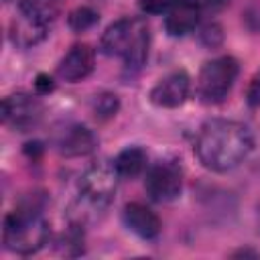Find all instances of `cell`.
<instances>
[{"label":"cell","mask_w":260,"mask_h":260,"mask_svg":"<svg viewBox=\"0 0 260 260\" xmlns=\"http://www.w3.org/2000/svg\"><path fill=\"white\" fill-rule=\"evenodd\" d=\"M254 150L250 128L236 120H207L195 138L199 162L213 173H228L240 167Z\"/></svg>","instance_id":"1"},{"label":"cell","mask_w":260,"mask_h":260,"mask_svg":"<svg viewBox=\"0 0 260 260\" xmlns=\"http://www.w3.org/2000/svg\"><path fill=\"white\" fill-rule=\"evenodd\" d=\"M150 30L142 18H120L110 24L102 39L100 49L108 57H120L126 69H140L148 57Z\"/></svg>","instance_id":"2"},{"label":"cell","mask_w":260,"mask_h":260,"mask_svg":"<svg viewBox=\"0 0 260 260\" xmlns=\"http://www.w3.org/2000/svg\"><path fill=\"white\" fill-rule=\"evenodd\" d=\"M47 240H49V225L37 207L22 205L4 217L2 242L6 250L28 256L39 252L47 244Z\"/></svg>","instance_id":"3"},{"label":"cell","mask_w":260,"mask_h":260,"mask_svg":"<svg viewBox=\"0 0 260 260\" xmlns=\"http://www.w3.org/2000/svg\"><path fill=\"white\" fill-rule=\"evenodd\" d=\"M63 0H18V14L10 22V41L18 47L41 43L61 12Z\"/></svg>","instance_id":"4"},{"label":"cell","mask_w":260,"mask_h":260,"mask_svg":"<svg viewBox=\"0 0 260 260\" xmlns=\"http://www.w3.org/2000/svg\"><path fill=\"white\" fill-rule=\"evenodd\" d=\"M238 77V61L234 57H215L203 63L197 77V93L203 104H219L228 98Z\"/></svg>","instance_id":"5"},{"label":"cell","mask_w":260,"mask_h":260,"mask_svg":"<svg viewBox=\"0 0 260 260\" xmlns=\"http://www.w3.org/2000/svg\"><path fill=\"white\" fill-rule=\"evenodd\" d=\"M118 173L114 169V162L110 165L108 160H98L85 169V173L79 179V197L83 203L102 209L110 205L116 193V183H118Z\"/></svg>","instance_id":"6"},{"label":"cell","mask_w":260,"mask_h":260,"mask_svg":"<svg viewBox=\"0 0 260 260\" xmlns=\"http://www.w3.org/2000/svg\"><path fill=\"white\" fill-rule=\"evenodd\" d=\"M144 189L156 203H169L181 195L183 171L177 160H158L146 171Z\"/></svg>","instance_id":"7"},{"label":"cell","mask_w":260,"mask_h":260,"mask_svg":"<svg viewBox=\"0 0 260 260\" xmlns=\"http://www.w3.org/2000/svg\"><path fill=\"white\" fill-rule=\"evenodd\" d=\"M43 118V104L24 91L6 95L2 100V122L18 132L32 130Z\"/></svg>","instance_id":"8"},{"label":"cell","mask_w":260,"mask_h":260,"mask_svg":"<svg viewBox=\"0 0 260 260\" xmlns=\"http://www.w3.org/2000/svg\"><path fill=\"white\" fill-rule=\"evenodd\" d=\"M191 91V79L187 71H171L165 75L152 89H150V102L158 108H179L187 102Z\"/></svg>","instance_id":"9"},{"label":"cell","mask_w":260,"mask_h":260,"mask_svg":"<svg viewBox=\"0 0 260 260\" xmlns=\"http://www.w3.org/2000/svg\"><path fill=\"white\" fill-rule=\"evenodd\" d=\"M93 65H95V53H93V49L89 45H85V43H77L59 61L57 75L61 79L69 81V83H77V81L85 79L93 71Z\"/></svg>","instance_id":"10"},{"label":"cell","mask_w":260,"mask_h":260,"mask_svg":"<svg viewBox=\"0 0 260 260\" xmlns=\"http://www.w3.org/2000/svg\"><path fill=\"white\" fill-rule=\"evenodd\" d=\"M201 16V4L197 0H175L165 16V28L171 37H185L195 30Z\"/></svg>","instance_id":"11"},{"label":"cell","mask_w":260,"mask_h":260,"mask_svg":"<svg viewBox=\"0 0 260 260\" xmlns=\"http://www.w3.org/2000/svg\"><path fill=\"white\" fill-rule=\"evenodd\" d=\"M122 217H124L126 228L132 234H136L138 238H142V240H154L162 230L160 217L150 207H146V205H142L138 201L128 203L124 207Z\"/></svg>","instance_id":"12"},{"label":"cell","mask_w":260,"mask_h":260,"mask_svg":"<svg viewBox=\"0 0 260 260\" xmlns=\"http://www.w3.org/2000/svg\"><path fill=\"white\" fill-rule=\"evenodd\" d=\"M95 146H98L95 134L81 124L65 126L57 136V150L63 156H85L93 152Z\"/></svg>","instance_id":"13"},{"label":"cell","mask_w":260,"mask_h":260,"mask_svg":"<svg viewBox=\"0 0 260 260\" xmlns=\"http://www.w3.org/2000/svg\"><path fill=\"white\" fill-rule=\"evenodd\" d=\"M148 156L140 146H128L114 158V169L120 179H134L146 169Z\"/></svg>","instance_id":"14"},{"label":"cell","mask_w":260,"mask_h":260,"mask_svg":"<svg viewBox=\"0 0 260 260\" xmlns=\"http://www.w3.org/2000/svg\"><path fill=\"white\" fill-rule=\"evenodd\" d=\"M95 22H98V12L93 8H89V6H77L67 16V24L75 32H83V30L91 28Z\"/></svg>","instance_id":"15"},{"label":"cell","mask_w":260,"mask_h":260,"mask_svg":"<svg viewBox=\"0 0 260 260\" xmlns=\"http://www.w3.org/2000/svg\"><path fill=\"white\" fill-rule=\"evenodd\" d=\"M118 108H120V102H118V95L116 93L104 91V93L95 95V100H93V112L102 120H108V118L116 116Z\"/></svg>","instance_id":"16"},{"label":"cell","mask_w":260,"mask_h":260,"mask_svg":"<svg viewBox=\"0 0 260 260\" xmlns=\"http://www.w3.org/2000/svg\"><path fill=\"white\" fill-rule=\"evenodd\" d=\"M175 0H138V6L146 14H162L171 8Z\"/></svg>","instance_id":"17"},{"label":"cell","mask_w":260,"mask_h":260,"mask_svg":"<svg viewBox=\"0 0 260 260\" xmlns=\"http://www.w3.org/2000/svg\"><path fill=\"white\" fill-rule=\"evenodd\" d=\"M246 102H248L252 108H260V69L254 73V77H252L250 83H248Z\"/></svg>","instance_id":"18"},{"label":"cell","mask_w":260,"mask_h":260,"mask_svg":"<svg viewBox=\"0 0 260 260\" xmlns=\"http://www.w3.org/2000/svg\"><path fill=\"white\" fill-rule=\"evenodd\" d=\"M201 41L207 45V47H217L221 43V28L217 24H209L203 28L201 32Z\"/></svg>","instance_id":"19"},{"label":"cell","mask_w":260,"mask_h":260,"mask_svg":"<svg viewBox=\"0 0 260 260\" xmlns=\"http://www.w3.org/2000/svg\"><path fill=\"white\" fill-rule=\"evenodd\" d=\"M35 87L39 93H49V91H53V79L49 75H39L35 81Z\"/></svg>","instance_id":"20"},{"label":"cell","mask_w":260,"mask_h":260,"mask_svg":"<svg viewBox=\"0 0 260 260\" xmlns=\"http://www.w3.org/2000/svg\"><path fill=\"white\" fill-rule=\"evenodd\" d=\"M228 2H230V0H203L205 8H207V10H213V12H215V10H221Z\"/></svg>","instance_id":"21"}]
</instances>
